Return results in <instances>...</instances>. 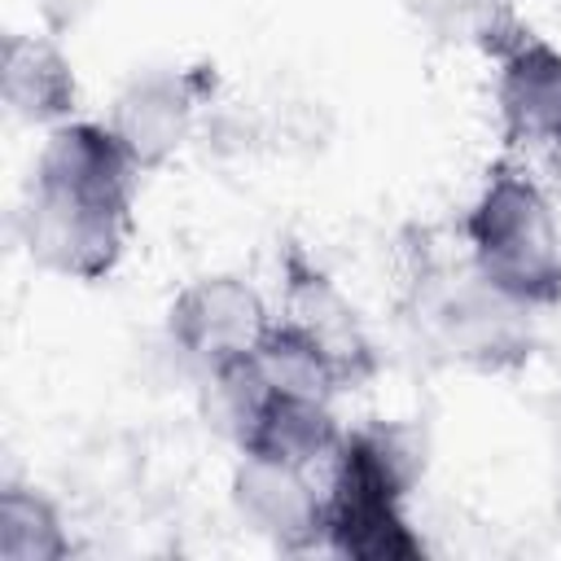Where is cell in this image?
<instances>
[{
    "label": "cell",
    "mask_w": 561,
    "mask_h": 561,
    "mask_svg": "<svg viewBox=\"0 0 561 561\" xmlns=\"http://www.w3.org/2000/svg\"><path fill=\"white\" fill-rule=\"evenodd\" d=\"M136 171L140 167L114 127L61 123L35 162L22 206L31 259L79 280L105 276L131 228Z\"/></svg>",
    "instance_id": "cell-1"
},
{
    "label": "cell",
    "mask_w": 561,
    "mask_h": 561,
    "mask_svg": "<svg viewBox=\"0 0 561 561\" xmlns=\"http://www.w3.org/2000/svg\"><path fill=\"white\" fill-rule=\"evenodd\" d=\"M469 245L491 294L517 307L561 298V228L552 197L517 167H495L469 210Z\"/></svg>",
    "instance_id": "cell-2"
},
{
    "label": "cell",
    "mask_w": 561,
    "mask_h": 561,
    "mask_svg": "<svg viewBox=\"0 0 561 561\" xmlns=\"http://www.w3.org/2000/svg\"><path fill=\"white\" fill-rule=\"evenodd\" d=\"M408 473L399 465V447L377 434H342L333 451V473L324 491V543L342 557L359 561H416L425 543L412 535L403 517Z\"/></svg>",
    "instance_id": "cell-3"
},
{
    "label": "cell",
    "mask_w": 561,
    "mask_h": 561,
    "mask_svg": "<svg viewBox=\"0 0 561 561\" xmlns=\"http://www.w3.org/2000/svg\"><path fill=\"white\" fill-rule=\"evenodd\" d=\"M267 329L272 320L259 294L232 276H206L188 285L171 307V337L193 359H202L215 381L245 368L259 355Z\"/></svg>",
    "instance_id": "cell-4"
},
{
    "label": "cell",
    "mask_w": 561,
    "mask_h": 561,
    "mask_svg": "<svg viewBox=\"0 0 561 561\" xmlns=\"http://www.w3.org/2000/svg\"><path fill=\"white\" fill-rule=\"evenodd\" d=\"M495 101L513 145H561V53L517 31L513 44L500 48Z\"/></svg>",
    "instance_id": "cell-5"
},
{
    "label": "cell",
    "mask_w": 561,
    "mask_h": 561,
    "mask_svg": "<svg viewBox=\"0 0 561 561\" xmlns=\"http://www.w3.org/2000/svg\"><path fill=\"white\" fill-rule=\"evenodd\" d=\"M237 504L254 517L259 530L276 535L285 548L324 539V495L311 491L298 465L245 456V465L237 469Z\"/></svg>",
    "instance_id": "cell-6"
},
{
    "label": "cell",
    "mask_w": 561,
    "mask_h": 561,
    "mask_svg": "<svg viewBox=\"0 0 561 561\" xmlns=\"http://www.w3.org/2000/svg\"><path fill=\"white\" fill-rule=\"evenodd\" d=\"M188 114H193L188 83L171 79V75H149V79H136L118 96V110H114L110 127L118 131V140L127 145L136 167H158L180 145V136L188 127Z\"/></svg>",
    "instance_id": "cell-7"
},
{
    "label": "cell",
    "mask_w": 561,
    "mask_h": 561,
    "mask_svg": "<svg viewBox=\"0 0 561 561\" xmlns=\"http://www.w3.org/2000/svg\"><path fill=\"white\" fill-rule=\"evenodd\" d=\"M289 320L302 324L346 373V381H359L368 368H373V355H368V342L355 324V316L346 311V302L311 272L302 267L298 259L289 263Z\"/></svg>",
    "instance_id": "cell-8"
},
{
    "label": "cell",
    "mask_w": 561,
    "mask_h": 561,
    "mask_svg": "<svg viewBox=\"0 0 561 561\" xmlns=\"http://www.w3.org/2000/svg\"><path fill=\"white\" fill-rule=\"evenodd\" d=\"M4 101L13 114L31 123L61 118L75 105V79L48 44L9 35L4 39Z\"/></svg>",
    "instance_id": "cell-9"
},
{
    "label": "cell",
    "mask_w": 561,
    "mask_h": 561,
    "mask_svg": "<svg viewBox=\"0 0 561 561\" xmlns=\"http://www.w3.org/2000/svg\"><path fill=\"white\" fill-rule=\"evenodd\" d=\"M66 535L57 526V513L22 486H9L0 500V557L4 561H53L66 557Z\"/></svg>",
    "instance_id": "cell-10"
},
{
    "label": "cell",
    "mask_w": 561,
    "mask_h": 561,
    "mask_svg": "<svg viewBox=\"0 0 561 561\" xmlns=\"http://www.w3.org/2000/svg\"><path fill=\"white\" fill-rule=\"evenodd\" d=\"M92 0H39V9H44V18L53 22V26H70L83 9H88Z\"/></svg>",
    "instance_id": "cell-11"
},
{
    "label": "cell",
    "mask_w": 561,
    "mask_h": 561,
    "mask_svg": "<svg viewBox=\"0 0 561 561\" xmlns=\"http://www.w3.org/2000/svg\"><path fill=\"white\" fill-rule=\"evenodd\" d=\"M548 171H552V188H557V202H561V145H552V158H548Z\"/></svg>",
    "instance_id": "cell-12"
}]
</instances>
